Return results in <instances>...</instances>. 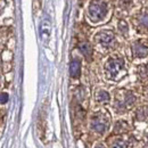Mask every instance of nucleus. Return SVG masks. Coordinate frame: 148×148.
<instances>
[{
    "label": "nucleus",
    "instance_id": "f8f14e48",
    "mask_svg": "<svg viewBox=\"0 0 148 148\" xmlns=\"http://www.w3.org/2000/svg\"><path fill=\"white\" fill-rule=\"evenodd\" d=\"M134 103V96L132 95V93H128L127 95V97H125V99H124V105H132Z\"/></svg>",
    "mask_w": 148,
    "mask_h": 148
},
{
    "label": "nucleus",
    "instance_id": "dca6fc26",
    "mask_svg": "<svg viewBox=\"0 0 148 148\" xmlns=\"http://www.w3.org/2000/svg\"><path fill=\"white\" fill-rule=\"evenodd\" d=\"M96 148H104V147H101V146H97Z\"/></svg>",
    "mask_w": 148,
    "mask_h": 148
},
{
    "label": "nucleus",
    "instance_id": "1a4fd4ad",
    "mask_svg": "<svg viewBox=\"0 0 148 148\" xmlns=\"http://www.w3.org/2000/svg\"><path fill=\"white\" fill-rule=\"evenodd\" d=\"M96 99H97L99 103H107V101L110 100V95H108V92L101 90V91H99V92L97 93Z\"/></svg>",
    "mask_w": 148,
    "mask_h": 148
},
{
    "label": "nucleus",
    "instance_id": "0eeeda50",
    "mask_svg": "<svg viewBox=\"0 0 148 148\" xmlns=\"http://www.w3.org/2000/svg\"><path fill=\"white\" fill-rule=\"evenodd\" d=\"M81 72V63L79 59H73L70 65V74L72 77H79Z\"/></svg>",
    "mask_w": 148,
    "mask_h": 148
},
{
    "label": "nucleus",
    "instance_id": "423d86ee",
    "mask_svg": "<svg viewBox=\"0 0 148 148\" xmlns=\"http://www.w3.org/2000/svg\"><path fill=\"white\" fill-rule=\"evenodd\" d=\"M40 34H41V38H42V40L45 42L49 39V36H50V23H49L48 19H43V22L41 24V27H40Z\"/></svg>",
    "mask_w": 148,
    "mask_h": 148
},
{
    "label": "nucleus",
    "instance_id": "9d476101",
    "mask_svg": "<svg viewBox=\"0 0 148 148\" xmlns=\"http://www.w3.org/2000/svg\"><path fill=\"white\" fill-rule=\"evenodd\" d=\"M119 30H120V32H121L122 34H124V36L128 34L129 26H128V24H127L125 21H120V23H119Z\"/></svg>",
    "mask_w": 148,
    "mask_h": 148
},
{
    "label": "nucleus",
    "instance_id": "39448f33",
    "mask_svg": "<svg viewBox=\"0 0 148 148\" xmlns=\"http://www.w3.org/2000/svg\"><path fill=\"white\" fill-rule=\"evenodd\" d=\"M132 50H133L134 57H138V58H143L148 55V48L140 42H136L132 46Z\"/></svg>",
    "mask_w": 148,
    "mask_h": 148
},
{
    "label": "nucleus",
    "instance_id": "2eb2a0df",
    "mask_svg": "<svg viewBox=\"0 0 148 148\" xmlns=\"http://www.w3.org/2000/svg\"><path fill=\"white\" fill-rule=\"evenodd\" d=\"M5 6H6V1L5 0H0V12L3 9Z\"/></svg>",
    "mask_w": 148,
    "mask_h": 148
},
{
    "label": "nucleus",
    "instance_id": "6e6552de",
    "mask_svg": "<svg viewBox=\"0 0 148 148\" xmlns=\"http://www.w3.org/2000/svg\"><path fill=\"white\" fill-rule=\"evenodd\" d=\"M79 49L84 55L86 58H88V59L91 58V56H92V48H91V46H90L89 42H81L79 45Z\"/></svg>",
    "mask_w": 148,
    "mask_h": 148
},
{
    "label": "nucleus",
    "instance_id": "7ed1b4c3",
    "mask_svg": "<svg viewBox=\"0 0 148 148\" xmlns=\"http://www.w3.org/2000/svg\"><path fill=\"white\" fill-rule=\"evenodd\" d=\"M96 40L103 47H110L114 41V33L111 31H101L96 36Z\"/></svg>",
    "mask_w": 148,
    "mask_h": 148
},
{
    "label": "nucleus",
    "instance_id": "20e7f679",
    "mask_svg": "<svg viewBox=\"0 0 148 148\" xmlns=\"http://www.w3.org/2000/svg\"><path fill=\"white\" fill-rule=\"evenodd\" d=\"M91 127L96 132L103 133L107 128V122L103 115H96L91 120Z\"/></svg>",
    "mask_w": 148,
    "mask_h": 148
},
{
    "label": "nucleus",
    "instance_id": "4468645a",
    "mask_svg": "<svg viewBox=\"0 0 148 148\" xmlns=\"http://www.w3.org/2000/svg\"><path fill=\"white\" fill-rule=\"evenodd\" d=\"M8 101V95L6 92L0 93V104H6Z\"/></svg>",
    "mask_w": 148,
    "mask_h": 148
},
{
    "label": "nucleus",
    "instance_id": "ddd939ff",
    "mask_svg": "<svg viewBox=\"0 0 148 148\" xmlns=\"http://www.w3.org/2000/svg\"><path fill=\"white\" fill-rule=\"evenodd\" d=\"M112 148H127V144H125V141L119 139V140H116V141L113 144Z\"/></svg>",
    "mask_w": 148,
    "mask_h": 148
},
{
    "label": "nucleus",
    "instance_id": "f257e3e1",
    "mask_svg": "<svg viewBox=\"0 0 148 148\" xmlns=\"http://www.w3.org/2000/svg\"><path fill=\"white\" fill-rule=\"evenodd\" d=\"M106 13H107V5L100 0L92 1L88 8V16L93 23L104 19V17L106 16Z\"/></svg>",
    "mask_w": 148,
    "mask_h": 148
},
{
    "label": "nucleus",
    "instance_id": "9b49d317",
    "mask_svg": "<svg viewBox=\"0 0 148 148\" xmlns=\"http://www.w3.org/2000/svg\"><path fill=\"white\" fill-rule=\"evenodd\" d=\"M138 22H139V24H140L141 26L148 27V13H143V14L139 16Z\"/></svg>",
    "mask_w": 148,
    "mask_h": 148
},
{
    "label": "nucleus",
    "instance_id": "f03ea898",
    "mask_svg": "<svg viewBox=\"0 0 148 148\" xmlns=\"http://www.w3.org/2000/svg\"><path fill=\"white\" fill-rule=\"evenodd\" d=\"M123 65H124L123 59H121V58H111L106 63L105 69H106L107 73L111 77H115L119 74V72L123 69Z\"/></svg>",
    "mask_w": 148,
    "mask_h": 148
}]
</instances>
